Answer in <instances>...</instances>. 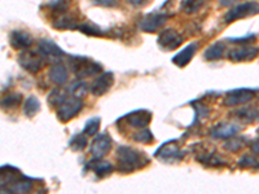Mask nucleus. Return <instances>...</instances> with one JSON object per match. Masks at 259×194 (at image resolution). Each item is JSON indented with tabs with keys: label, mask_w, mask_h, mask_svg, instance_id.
<instances>
[{
	"label": "nucleus",
	"mask_w": 259,
	"mask_h": 194,
	"mask_svg": "<svg viewBox=\"0 0 259 194\" xmlns=\"http://www.w3.org/2000/svg\"><path fill=\"white\" fill-rule=\"evenodd\" d=\"M240 126L236 123H219L211 129V136L215 138H230L237 135Z\"/></svg>",
	"instance_id": "17"
},
{
	"label": "nucleus",
	"mask_w": 259,
	"mask_h": 194,
	"mask_svg": "<svg viewBox=\"0 0 259 194\" xmlns=\"http://www.w3.org/2000/svg\"><path fill=\"white\" fill-rule=\"evenodd\" d=\"M69 147L74 150V152H82L87 147V135L85 133H78L74 137H71Z\"/></svg>",
	"instance_id": "26"
},
{
	"label": "nucleus",
	"mask_w": 259,
	"mask_h": 194,
	"mask_svg": "<svg viewBox=\"0 0 259 194\" xmlns=\"http://www.w3.org/2000/svg\"><path fill=\"white\" fill-rule=\"evenodd\" d=\"M127 123L134 128H145L150 123L152 119V113L148 110H135L126 115Z\"/></svg>",
	"instance_id": "14"
},
{
	"label": "nucleus",
	"mask_w": 259,
	"mask_h": 194,
	"mask_svg": "<svg viewBox=\"0 0 259 194\" xmlns=\"http://www.w3.org/2000/svg\"><path fill=\"white\" fill-rule=\"evenodd\" d=\"M149 0H127V3H130L134 7H143L148 3Z\"/></svg>",
	"instance_id": "38"
},
{
	"label": "nucleus",
	"mask_w": 259,
	"mask_h": 194,
	"mask_svg": "<svg viewBox=\"0 0 259 194\" xmlns=\"http://www.w3.org/2000/svg\"><path fill=\"white\" fill-rule=\"evenodd\" d=\"M133 138L136 142H144V144L153 142V135L148 128H140V131L134 133Z\"/></svg>",
	"instance_id": "30"
},
{
	"label": "nucleus",
	"mask_w": 259,
	"mask_h": 194,
	"mask_svg": "<svg viewBox=\"0 0 259 194\" xmlns=\"http://www.w3.org/2000/svg\"><path fill=\"white\" fill-rule=\"evenodd\" d=\"M9 41H11V45L15 50H27L32 44L31 36L27 32L20 31V30H16V31L11 32Z\"/></svg>",
	"instance_id": "18"
},
{
	"label": "nucleus",
	"mask_w": 259,
	"mask_h": 194,
	"mask_svg": "<svg viewBox=\"0 0 259 194\" xmlns=\"http://www.w3.org/2000/svg\"><path fill=\"white\" fill-rule=\"evenodd\" d=\"M197 50H198V43L197 41H193V43L187 45L186 48H183L178 55H175L174 59H172V62H174L177 66H179V68H184L186 65L189 64V61H191L192 57L196 55Z\"/></svg>",
	"instance_id": "16"
},
{
	"label": "nucleus",
	"mask_w": 259,
	"mask_h": 194,
	"mask_svg": "<svg viewBox=\"0 0 259 194\" xmlns=\"http://www.w3.org/2000/svg\"><path fill=\"white\" fill-rule=\"evenodd\" d=\"M231 41H233V43H244V44H246V43H251V41L255 40V35L254 34H250V35H246V36H241V38H230Z\"/></svg>",
	"instance_id": "37"
},
{
	"label": "nucleus",
	"mask_w": 259,
	"mask_h": 194,
	"mask_svg": "<svg viewBox=\"0 0 259 194\" xmlns=\"http://www.w3.org/2000/svg\"><path fill=\"white\" fill-rule=\"evenodd\" d=\"M259 55V47H251V45H241V47L233 48L228 53V59L233 62L251 61Z\"/></svg>",
	"instance_id": "11"
},
{
	"label": "nucleus",
	"mask_w": 259,
	"mask_h": 194,
	"mask_svg": "<svg viewBox=\"0 0 259 194\" xmlns=\"http://www.w3.org/2000/svg\"><path fill=\"white\" fill-rule=\"evenodd\" d=\"M82 108L83 101L80 100V97H75L71 94L56 109L57 118L61 122H69L70 119H73L74 117H77L79 114Z\"/></svg>",
	"instance_id": "5"
},
{
	"label": "nucleus",
	"mask_w": 259,
	"mask_h": 194,
	"mask_svg": "<svg viewBox=\"0 0 259 194\" xmlns=\"http://www.w3.org/2000/svg\"><path fill=\"white\" fill-rule=\"evenodd\" d=\"M258 163H259V162L256 161V159L254 158V157L249 156V154L244 156L239 161V166H240V167H258Z\"/></svg>",
	"instance_id": "34"
},
{
	"label": "nucleus",
	"mask_w": 259,
	"mask_h": 194,
	"mask_svg": "<svg viewBox=\"0 0 259 194\" xmlns=\"http://www.w3.org/2000/svg\"><path fill=\"white\" fill-rule=\"evenodd\" d=\"M113 84H114V75H113V73L106 71L97 78L94 84L91 85V93L94 96H103L104 93H106L112 88Z\"/></svg>",
	"instance_id": "13"
},
{
	"label": "nucleus",
	"mask_w": 259,
	"mask_h": 194,
	"mask_svg": "<svg viewBox=\"0 0 259 194\" xmlns=\"http://www.w3.org/2000/svg\"><path fill=\"white\" fill-rule=\"evenodd\" d=\"M91 2L96 6L106 7V8H114L119 3V0H91Z\"/></svg>",
	"instance_id": "36"
},
{
	"label": "nucleus",
	"mask_w": 259,
	"mask_h": 194,
	"mask_svg": "<svg viewBox=\"0 0 259 194\" xmlns=\"http://www.w3.org/2000/svg\"><path fill=\"white\" fill-rule=\"evenodd\" d=\"M254 96H255V91L251 88L233 89V91H230L228 93H227L226 99H224V105L226 106L244 105V104L253 100Z\"/></svg>",
	"instance_id": "9"
},
{
	"label": "nucleus",
	"mask_w": 259,
	"mask_h": 194,
	"mask_svg": "<svg viewBox=\"0 0 259 194\" xmlns=\"http://www.w3.org/2000/svg\"><path fill=\"white\" fill-rule=\"evenodd\" d=\"M69 92L75 97H82L87 93V85L82 82L74 83V84L70 87V89H69Z\"/></svg>",
	"instance_id": "33"
},
{
	"label": "nucleus",
	"mask_w": 259,
	"mask_h": 194,
	"mask_svg": "<svg viewBox=\"0 0 259 194\" xmlns=\"http://www.w3.org/2000/svg\"><path fill=\"white\" fill-rule=\"evenodd\" d=\"M21 94L20 93H8L6 96L0 97V108L4 110L15 109L20 105L21 103Z\"/></svg>",
	"instance_id": "22"
},
{
	"label": "nucleus",
	"mask_w": 259,
	"mask_h": 194,
	"mask_svg": "<svg viewBox=\"0 0 259 194\" xmlns=\"http://www.w3.org/2000/svg\"><path fill=\"white\" fill-rule=\"evenodd\" d=\"M259 15V3L256 2H245V3L237 4L233 8H231L224 16V22L231 24L241 18H247L250 16Z\"/></svg>",
	"instance_id": "4"
},
{
	"label": "nucleus",
	"mask_w": 259,
	"mask_h": 194,
	"mask_svg": "<svg viewBox=\"0 0 259 194\" xmlns=\"http://www.w3.org/2000/svg\"><path fill=\"white\" fill-rule=\"evenodd\" d=\"M168 20V15L166 13H152L145 16L140 22V29L145 32H156L161 27L165 26Z\"/></svg>",
	"instance_id": "10"
},
{
	"label": "nucleus",
	"mask_w": 259,
	"mask_h": 194,
	"mask_svg": "<svg viewBox=\"0 0 259 194\" xmlns=\"http://www.w3.org/2000/svg\"><path fill=\"white\" fill-rule=\"evenodd\" d=\"M203 7V0H183L182 7L180 8L188 15L198 12Z\"/></svg>",
	"instance_id": "27"
},
{
	"label": "nucleus",
	"mask_w": 259,
	"mask_h": 194,
	"mask_svg": "<svg viewBox=\"0 0 259 194\" xmlns=\"http://www.w3.org/2000/svg\"><path fill=\"white\" fill-rule=\"evenodd\" d=\"M224 51H226V45L222 41H215L214 44H211L205 51L203 57L207 61H218V60H221L223 57Z\"/></svg>",
	"instance_id": "21"
},
{
	"label": "nucleus",
	"mask_w": 259,
	"mask_h": 194,
	"mask_svg": "<svg viewBox=\"0 0 259 194\" xmlns=\"http://www.w3.org/2000/svg\"><path fill=\"white\" fill-rule=\"evenodd\" d=\"M251 150H253V153L259 154V140H256L255 142H253V145H251Z\"/></svg>",
	"instance_id": "40"
},
{
	"label": "nucleus",
	"mask_w": 259,
	"mask_h": 194,
	"mask_svg": "<svg viewBox=\"0 0 259 194\" xmlns=\"http://www.w3.org/2000/svg\"><path fill=\"white\" fill-rule=\"evenodd\" d=\"M69 66L74 71L78 79H84L87 77L96 75L101 71L103 66L99 62H95L87 57L70 56L69 57Z\"/></svg>",
	"instance_id": "3"
},
{
	"label": "nucleus",
	"mask_w": 259,
	"mask_h": 194,
	"mask_svg": "<svg viewBox=\"0 0 259 194\" xmlns=\"http://www.w3.org/2000/svg\"><path fill=\"white\" fill-rule=\"evenodd\" d=\"M69 97V92L68 91H60V89H55L50 93L48 96V103L52 108L57 109L62 103H64L66 99Z\"/></svg>",
	"instance_id": "25"
},
{
	"label": "nucleus",
	"mask_w": 259,
	"mask_h": 194,
	"mask_svg": "<svg viewBox=\"0 0 259 194\" xmlns=\"http://www.w3.org/2000/svg\"><path fill=\"white\" fill-rule=\"evenodd\" d=\"M34 185V181L20 174L11 166L0 167V193H26Z\"/></svg>",
	"instance_id": "1"
},
{
	"label": "nucleus",
	"mask_w": 259,
	"mask_h": 194,
	"mask_svg": "<svg viewBox=\"0 0 259 194\" xmlns=\"http://www.w3.org/2000/svg\"><path fill=\"white\" fill-rule=\"evenodd\" d=\"M69 4H70V0H53L50 4V8L57 15H62L68 11Z\"/></svg>",
	"instance_id": "31"
},
{
	"label": "nucleus",
	"mask_w": 259,
	"mask_h": 194,
	"mask_svg": "<svg viewBox=\"0 0 259 194\" xmlns=\"http://www.w3.org/2000/svg\"><path fill=\"white\" fill-rule=\"evenodd\" d=\"M68 77H69L68 68H66L61 61L55 62L50 70V79L52 80L53 83L61 85L68 82Z\"/></svg>",
	"instance_id": "19"
},
{
	"label": "nucleus",
	"mask_w": 259,
	"mask_h": 194,
	"mask_svg": "<svg viewBox=\"0 0 259 194\" xmlns=\"http://www.w3.org/2000/svg\"><path fill=\"white\" fill-rule=\"evenodd\" d=\"M96 161H91L87 165V167L90 170H92L96 175H99L100 177L106 176V175H110L113 171V166L110 165L109 162L100 161V158H95Z\"/></svg>",
	"instance_id": "20"
},
{
	"label": "nucleus",
	"mask_w": 259,
	"mask_h": 194,
	"mask_svg": "<svg viewBox=\"0 0 259 194\" xmlns=\"http://www.w3.org/2000/svg\"><path fill=\"white\" fill-rule=\"evenodd\" d=\"M18 62L25 70L30 73H38L45 68L46 60L43 59L39 52H32V51H25L18 56Z\"/></svg>",
	"instance_id": "6"
},
{
	"label": "nucleus",
	"mask_w": 259,
	"mask_h": 194,
	"mask_svg": "<svg viewBox=\"0 0 259 194\" xmlns=\"http://www.w3.org/2000/svg\"><path fill=\"white\" fill-rule=\"evenodd\" d=\"M244 145H245V140L242 137H240V138H233V140L227 141L226 144L223 145V148L226 150H228V152H239Z\"/></svg>",
	"instance_id": "32"
},
{
	"label": "nucleus",
	"mask_w": 259,
	"mask_h": 194,
	"mask_svg": "<svg viewBox=\"0 0 259 194\" xmlns=\"http://www.w3.org/2000/svg\"><path fill=\"white\" fill-rule=\"evenodd\" d=\"M255 109H242L239 112L240 118L245 119V121H254V118H255Z\"/></svg>",
	"instance_id": "35"
},
{
	"label": "nucleus",
	"mask_w": 259,
	"mask_h": 194,
	"mask_svg": "<svg viewBox=\"0 0 259 194\" xmlns=\"http://www.w3.org/2000/svg\"><path fill=\"white\" fill-rule=\"evenodd\" d=\"M77 29L79 30V31H82L83 34H85V35H90V36H103L104 35L103 30L94 24H87V22H85V24H80V25H78Z\"/></svg>",
	"instance_id": "28"
},
{
	"label": "nucleus",
	"mask_w": 259,
	"mask_h": 194,
	"mask_svg": "<svg viewBox=\"0 0 259 194\" xmlns=\"http://www.w3.org/2000/svg\"><path fill=\"white\" fill-rule=\"evenodd\" d=\"M112 148V137L108 133H100L94 138L91 144V154L95 158H103L104 156L109 153Z\"/></svg>",
	"instance_id": "12"
},
{
	"label": "nucleus",
	"mask_w": 259,
	"mask_h": 194,
	"mask_svg": "<svg viewBox=\"0 0 259 194\" xmlns=\"http://www.w3.org/2000/svg\"><path fill=\"white\" fill-rule=\"evenodd\" d=\"M53 26L56 29H77L78 24L73 16H66L65 13L59 15V17L53 21Z\"/></svg>",
	"instance_id": "23"
},
{
	"label": "nucleus",
	"mask_w": 259,
	"mask_h": 194,
	"mask_svg": "<svg viewBox=\"0 0 259 194\" xmlns=\"http://www.w3.org/2000/svg\"><path fill=\"white\" fill-rule=\"evenodd\" d=\"M118 171L130 174L148 165V158L139 150L130 147H119L117 149Z\"/></svg>",
	"instance_id": "2"
},
{
	"label": "nucleus",
	"mask_w": 259,
	"mask_h": 194,
	"mask_svg": "<svg viewBox=\"0 0 259 194\" xmlns=\"http://www.w3.org/2000/svg\"><path fill=\"white\" fill-rule=\"evenodd\" d=\"M236 2H237V0H219V3H221V6H224V7L233 6V4H235Z\"/></svg>",
	"instance_id": "39"
},
{
	"label": "nucleus",
	"mask_w": 259,
	"mask_h": 194,
	"mask_svg": "<svg viewBox=\"0 0 259 194\" xmlns=\"http://www.w3.org/2000/svg\"><path fill=\"white\" fill-rule=\"evenodd\" d=\"M156 157L163 161H178V159L183 158V154L180 153V149L177 144L174 142H166L162 145L158 150H157Z\"/></svg>",
	"instance_id": "15"
},
{
	"label": "nucleus",
	"mask_w": 259,
	"mask_h": 194,
	"mask_svg": "<svg viewBox=\"0 0 259 194\" xmlns=\"http://www.w3.org/2000/svg\"><path fill=\"white\" fill-rule=\"evenodd\" d=\"M258 131H259V129H258Z\"/></svg>",
	"instance_id": "42"
},
{
	"label": "nucleus",
	"mask_w": 259,
	"mask_h": 194,
	"mask_svg": "<svg viewBox=\"0 0 259 194\" xmlns=\"http://www.w3.org/2000/svg\"><path fill=\"white\" fill-rule=\"evenodd\" d=\"M183 41H184L183 36L174 29L162 30L161 34L158 35V39H157L159 47L165 51L177 50L178 47L182 45Z\"/></svg>",
	"instance_id": "8"
},
{
	"label": "nucleus",
	"mask_w": 259,
	"mask_h": 194,
	"mask_svg": "<svg viewBox=\"0 0 259 194\" xmlns=\"http://www.w3.org/2000/svg\"><path fill=\"white\" fill-rule=\"evenodd\" d=\"M39 110H40V103H39V100L36 97L30 96L29 99H26L24 105V114L26 115V117H34Z\"/></svg>",
	"instance_id": "24"
},
{
	"label": "nucleus",
	"mask_w": 259,
	"mask_h": 194,
	"mask_svg": "<svg viewBox=\"0 0 259 194\" xmlns=\"http://www.w3.org/2000/svg\"><path fill=\"white\" fill-rule=\"evenodd\" d=\"M38 52L40 53L43 59L48 62H60L64 57V51L57 45L55 41L50 40V39H41L39 41L38 45Z\"/></svg>",
	"instance_id": "7"
},
{
	"label": "nucleus",
	"mask_w": 259,
	"mask_h": 194,
	"mask_svg": "<svg viewBox=\"0 0 259 194\" xmlns=\"http://www.w3.org/2000/svg\"><path fill=\"white\" fill-rule=\"evenodd\" d=\"M100 118H91L89 121L85 122V126L83 128V133H85L87 136H94L99 132V129H100Z\"/></svg>",
	"instance_id": "29"
},
{
	"label": "nucleus",
	"mask_w": 259,
	"mask_h": 194,
	"mask_svg": "<svg viewBox=\"0 0 259 194\" xmlns=\"http://www.w3.org/2000/svg\"><path fill=\"white\" fill-rule=\"evenodd\" d=\"M258 167H259V163H258Z\"/></svg>",
	"instance_id": "41"
}]
</instances>
